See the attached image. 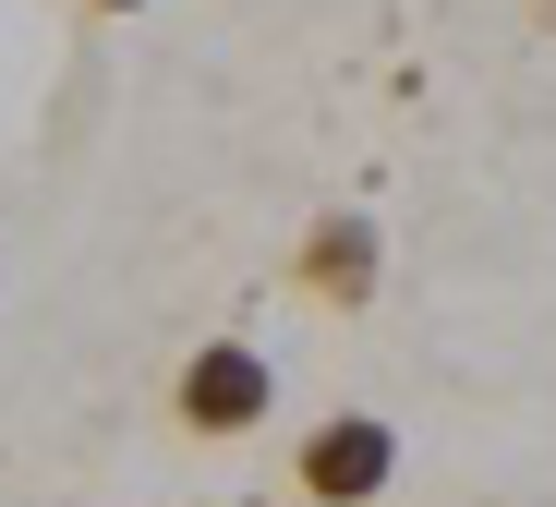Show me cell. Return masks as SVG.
<instances>
[{
  "mask_svg": "<svg viewBox=\"0 0 556 507\" xmlns=\"http://www.w3.org/2000/svg\"><path fill=\"white\" fill-rule=\"evenodd\" d=\"M169 411H181V435H254L278 411V375H266L254 339H206L194 363L169 375Z\"/></svg>",
  "mask_w": 556,
  "mask_h": 507,
  "instance_id": "1",
  "label": "cell"
},
{
  "mask_svg": "<svg viewBox=\"0 0 556 507\" xmlns=\"http://www.w3.org/2000/svg\"><path fill=\"white\" fill-rule=\"evenodd\" d=\"M400 483V435L376 423V411H327L315 435H303V495L315 507H376Z\"/></svg>",
  "mask_w": 556,
  "mask_h": 507,
  "instance_id": "2",
  "label": "cell"
},
{
  "mask_svg": "<svg viewBox=\"0 0 556 507\" xmlns=\"http://www.w3.org/2000/svg\"><path fill=\"white\" fill-rule=\"evenodd\" d=\"M291 278L327 302V315H363V302H376V278H388V242H376V218H363V206H327V218L291 242Z\"/></svg>",
  "mask_w": 556,
  "mask_h": 507,
  "instance_id": "3",
  "label": "cell"
},
{
  "mask_svg": "<svg viewBox=\"0 0 556 507\" xmlns=\"http://www.w3.org/2000/svg\"><path fill=\"white\" fill-rule=\"evenodd\" d=\"M98 13H134V0H98Z\"/></svg>",
  "mask_w": 556,
  "mask_h": 507,
  "instance_id": "4",
  "label": "cell"
}]
</instances>
